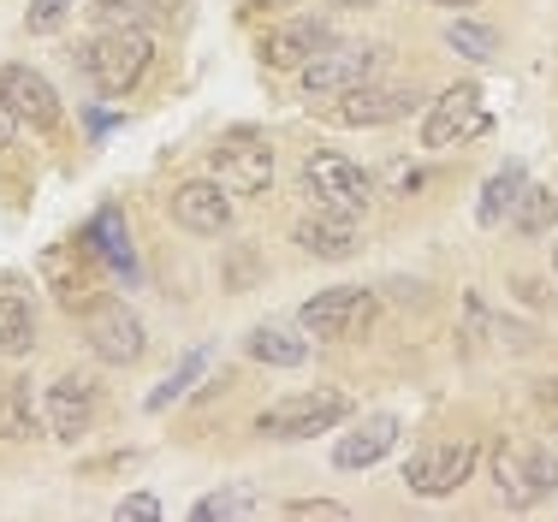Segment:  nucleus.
Wrapping results in <instances>:
<instances>
[{
	"label": "nucleus",
	"instance_id": "obj_10",
	"mask_svg": "<svg viewBox=\"0 0 558 522\" xmlns=\"http://www.w3.org/2000/svg\"><path fill=\"white\" fill-rule=\"evenodd\" d=\"M470 470H475L470 439H440V446H422L416 458L404 463V481L422 499H446V493H458L463 481H470Z\"/></svg>",
	"mask_w": 558,
	"mask_h": 522
},
{
	"label": "nucleus",
	"instance_id": "obj_35",
	"mask_svg": "<svg viewBox=\"0 0 558 522\" xmlns=\"http://www.w3.org/2000/svg\"><path fill=\"white\" fill-rule=\"evenodd\" d=\"M553 267H558V244H553Z\"/></svg>",
	"mask_w": 558,
	"mask_h": 522
},
{
	"label": "nucleus",
	"instance_id": "obj_5",
	"mask_svg": "<svg viewBox=\"0 0 558 522\" xmlns=\"http://www.w3.org/2000/svg\"><path fill=\"white\" fill-rule=\"evenodd\" d=\"M494 481H499V493H505L511 511H535V505L558 487V458L547 446H499Z\"/></svg>",
	"mask_w": 558,
	"mask_h": 522
},
{
	"label": "nucleus",
	"instance_id": "obj_19",
	"mask_svg": "<svg viewBox=\"0 0 558 522\" xmlns=\"http://www.w3.org/2000/svg\"><path fill=\"white\" fill-rule=\"evenodd\" d=\"M31 344H36V309H31V298L24 291H0V351L7 356H31Z\"/></svg>",
	"mask_w": 558,
	"mask_h": 522
},
{
	"label": "nucleus",
	"instance_id": "obj_14",
	"mask_svg": "<svg viewBox=\"0 0 558 522\" xmlns=\"http://www.w3.org/2000/svg\"><path fill=\"white\" fill-rule=\"evenodd\" d=\"M398 446V416H387V410H375V416H363L351 427V434L333 446V463L339 470H375L380 458Z\"/></svg>",
	"mask_w": 558,
	"mask_h": 522
},
{
	"label": "nucleus",
	"instance_id": "obj_7",
	"mask_svg": "<svg viewBox=\"0 0 558 522\" xmlns=\"http://www.w3.org/2000/svg\"><path fill=\"white\" fill-rule=\"evenodd\" d=\"M380 53L375 48H356V43H339V48H322L310 65H303V96L310 101H344L351 89H363L375 77Z\"/></svg>",
	"mask_w": 558,
	"mask_h": 522
},
{
	"label": "nucleus",
	"instance_id": "obj_9",
	"mask_svg": "<svg viewBox=\"0 0 558 522\" xmlns=\"http://www.w3.org/2000/svg\"><path fill=\"white\" fill-rule=\"evenodd\" d=\"M84 339H89V351H96L101 363L125 368V363H137V356H143V344H149V332H143V320L131 315L119 298H101L96 309L84 315Z\"/></svg>",
	"mask_w": 558,
	"mask_h": 522
},
{
	"label": "nucleus",
	"instance_id": "obj_16",
	"mask_svg": "<svg viewBox=\"0 0 558 522\" xmlns=\"http://www.w3.org/2000/svg\"><path fill=\"white\" fill-rule=\"evenodd\" d=\"M298 244L310 250V256H322V262H344L356 250V226H351V214L315 208V214L298 220Z\"/></svg>",
	"mask_w": 558,
	"mask_h": 522
},
{
	"label": "nucleus",
	"instance_id": "obj_4",
	"mask_svg": "<svg viewBox=\"0 0 558 522\" xmlns=\"http://www.w3.org/2000/svg\"><path fill=\"white\" fill-rule=\"evenodd\" d=\"M303 191L315 196V208H333V214H363L368 196H375V184H368V172L356 167V160H344L333 149H315L303 160Z\"/></svg>",
	"mask_w": 558,
	"mask_h": 522
},
{
	"label": "nucleus",
	"instance_id": "obj_11",
	"mask_svg": "<svg viewBox=\"0 0 558 522\" xmlns=\"http://www.w3.org/2000/svg\"><path fill=\"white\" fill-rule=\"evenodd\" d=\"M172 220L196 238H215V232H226V220H232V191H226L220 179L179 184V191H172Z\"/></svg>",
	"mask_w": 558,
	"mask_h": 522
},
{
	"label": "nucleus",
	"instance_id": "obj_21",
	"mask_svg": "<svg viewBox=\"0 0 558 522\" xmlns=\"http://www.w3.org/2000/svg\"><path fill=\"white\" fill-rule=\"evenodd\" d=\"M256 511H262V493L250 487V481H238V487H220V493H208V499H196L191 522H244Z\"/></svg>",
	"mask_w": 558,
	"mask_h": 522
},
{
	"label": "nucleus",
	"instance_id": "obj_15",
	"mask_svg": "<svg viewBox=\"0 0 558 522\" xmlns=\"http://www.w3.org/2000/svg\"><path fill=\"white\" fill-rule=\"evenodd\" d=\"M322 48H327V31L315 19H291V24H279V31L262 36V60H268L274 72H303Z\"/></svg>",
	"mask_w": 558,
	"mask_h": 522
},
{
	"label": "nucleus",
	"instance_id": "obj_2",
	"mask_svg": "<svg viewBox=\"0 0 558 522\" xmlns=\"http://www.w3.org/2000/svg\"><path fill=\"white\" fill-rule=\"evenodd\" d=\"M149 60H155V48H149V36L143 31H101L96 43L84 48V72L96 77V89L101 96H131V89L143 84V72H149Z\"/></svg>",
	"mask_w": 558,
	"mask_h": 522
},
{
	"label": "nucleus",
	"instance_id": "obj_6",
	"mask_svg": "<svg viewBox=\"0 0 558 522\" xmlns=\"http://www.w3.org/2000/svg\"><path fill=\"white\" fill-rule=\"evenodd\" d=\"M215 179L232 196L268 191V179H274V143L262 137V131H250V125L226 131V137L215 143Z\"/></svg>",
	"mask_w": 558,
	"mask_h": 522
},
{
	"label": "nucleus",
	"instance_id": "obj_34",
	"mask_svg": "<svg viewBox=\"0 0 558 522\" xmlns=\"http://www.w3.org/2000/svg\"><path fill=\"white\" fill-rule=\"evenodd\" d=\"M434 7H475V0H434Z\"/></svg>",
	"mask_w": 558,
	"mask_h": 522
},
{
	"label": "nucleus",
	"instance_id": "obj_17",
	"mask_svg": "<svg viewBox=\"0 0 558 522\" xmlns=\"http://www.w3.org/2000/svg\"><path fill=\"white\" fill-rule=\"evenodd\" d=\"M410 107H416L410 89H375V84H363V89H351V96L339 101V119H344V125H392V119H404Z\"/></svg>",
	"mask_w": 558,
	"mask_h": 522
},
{
	"label": "nucleus",
	"instance_id": "obj_3",
	"mask_svg": "<svg viewBox=\"0 0 558 522\" xmlns=\"http://www.w3.org/2000/svg\"><path fill=\"white\" fill-rule=\"evenodd\" d=\"M375 291L363 286H333V291H315L310 303L298 309V327L310 339H327V344H344V339H363L368 320H375Z\"/></svg>",
	"mask_w": 558,
	"mask_h": 522
},
{
	"label": "nucleus",
	"instance_id": "obj_24",
	"mask_svg": "<svg viewBox=\"0 0 558 522\" xmlns=\"http://www.w3.org/2000/svg\"><path fill=\"white\" fill-rule=\"evenodd\" d=\"M446 48L463 53V60H475V65H487L499 53V31L494 24H475V19H451L446 24Z\"/></svg>",
	"mask_w": 558,
	"mask_h": 522
},
{
	"label": "nucleus",
	"instance_id": "obj_27",
	"mask_svg": "<svg viewBox=\"0 0 558 522\" xmlns=\"http://www.w3.org/2000/svg\"><path fill=\"white\" fill-rule=\"evenodd\" d=\"M84 244H101V256L131 274V244H125V226H119V208H101V214H96V226H89Z\"/></svg>",
	"mask_w": 558,
	"mask_h": 522
},
{
	"label": "nucleus",
	"instance_id": "obj_18",
	"mask_svg": "<svg viewBox=\"0 0 558 522\" xmlns=\"http://www.w3.org/2000/svg\"><path fill=\"white\" fill-rule=\"evenodd\" d=\"M244 351L268 368H303L310 363V339H298L291 327H250Z\"/></svg>",
	"mask_w": 558,
	"mask_h": 522
},
{
	"label": "nucleus",
	"instance_id": "obj_1",
	"mask_svg": "<svg viewBox=\"0 0 558 522\" xmlns=\"http://www.w3.org/2000/svg\"><path fill=\"white\" fill-rule=\"evenodd\" d=\"M351 416V398L333 392V386H315V392H291L268 404L256 416V434L268 439H315V434H333V427Z\"/></svg>",
	"mask_w": 558,
	"mask_h": 522
},
{
	"label": "nucleus",
	"instance_id": "obj_20",
	"mask_svg": "<svg viewBox=\"0 0 558 522\" xmlns=\"http://www.w3.org/2000/svg\"><path fill=\"white\" fill-rule=\"evenodd\" d=\"M89 12H96L101 31H143V36L161 31V24L172 19V12H167V7H155V0H96Z\"/></svg>",
	"mask_w": 558,
	"mask_h": 522
},
{
	"label": "nucleus",
	"instance_id": "obj_8",
	"mask_svg": "<svg viewBox=\"0 0 558 522\" xmlns=\"http://www.w3.org/2000/svg\"><path fill=\"white\" fill-rule=\"evenodd\" d=\"M482 131H487L482 89L458 84L428 107V119H422V149H451V143H470V137H482Z\"/></svg>",
	"mask_w": 558,
	"mask_h": 522
},
{
	"label": "nucleus",
	"instance_id": "obj_13",
	"mask_svg": "<svg viewBox=\"0 0 558 522\" xmlns=\"http://www.w3.org/2000/svg\"><path fill=\"white\" fill-rule=\"evenodd\" d=\"M89 422H96V380L60 374V380L48 386V427H54V439L89 434Z\"/></svg>",
	"mask_w": 558,
	"mask_h": 522
},
{
	"label": "nucleus",
	"instance_id": "obj_31",
	"mask_svg": "<svg viewBox=\"0 0 558 522\" xmlns=\"http://www.w3.org/2000/svg\"><path fill=\"white\" fill-rule=\"evenodd\" d=\"M19 125H24V119L12 113V101H7V96H0V149H12V137H19Z\"/></svg>",
	"mask_w": 558,
	"mask_h": 522
},
{
	"label": "nucleus",
	"instance_id": "obj_29",
	"mask_svg": "<svg viewBox=\"0 0 558 522\" xmlns=\"http://www.w3.org/2000/svg\"><path fill=\"white\" fill-rule=\"evenodd\" d=\"M119 522H161V499L155 493H131V499H119Z\"/></svg>",
	"mask_w": 558,
	"mask_h": 522
},
{
	"label": "nucleus",
	"instance_id": "obj_23",
	"mask_svg": "<svg viewBox=\"0 0 558 522\" xmlns=\"http://www.w3.org/2000/svg\"><path fill=\"white\" fill-rule=\"evenodd\" d=\"M511 226L523 238L553 232V226H558V196L547 191V184H523V196H517V208H511Z\"/></svg>",
	"mask_w": 558,
	"mask_h": 522
},
{
	"label": "nucleus",
	"instance_id": "obj_32",
	"mask_svg": "<svg viewBox=\"0 0 558 522\" xmlns=\"http://www.w3.org/2000/svg\"><path fill=\"white\" fill-rule=\"evenodd\" d=\"M333 7H375V0H333Z\"/></svg>",
	"mask_w": 558,
	"mask_h": 522
},
{
	"label": "nucleus",
	"instance_id": "obj_28",
	"mask_svg": "<svg viewBox=\"0 0 558 522\" xmlns=\"http://www.w3.org/2000/svg\"><path fill=\"white\" fill-rule=\"evenodd\" d=\"M72 7H77V0H31V12H24V31H31V36H54Z\"/></svg>",
	"mask_w": 558,
	"mask_h": 522
},
{
	"label": "nucleus",
	"instance_id": "obj_33",
	"mask_svg": "<svg viewBox=\"0 0 558 522\" xmlns=\"http://www.w3.org/2000/svg\"><path fill=\"white\" fill-rule=\"evenodd\" d=\"M250 7H291V0H250Z\"/></svg>",
	"mask_w": 558,
	"mask_h": 522
},
{
	"label": "nucleus",
	"instance_id": "obj_26",
	"mask_svg": "<svg viewBox=\"0 0 558 522\" xmlns=\"http://www.w3.org/2000/svg\"><path fill=\"white\" fill-rule=\"evenodd\" d=\"M203 368H208V351H191V356H184V363L172 368L167 380H161V386H155V392H149V410H155V416H161L167 404H179V398H184V392H191V386H196V374H203Z\"/></svg>",
	"mask_w": 558,
	"mask_h": 522
},
{
	"label": "nucleus",
	"instance_id": "obj_30",
	"mask_svg": "<svg viewBox=\"0 0 558 522\" xmlns=\"http://www.w3.org/2000/svg\"><path fill=\"white\" fill-rule=\"evenodd\" d=\"M286 517H322V522H344V505L333 499H291Z\"/></svg>",
	"mask_w": 558,
	"mask_h": 522
},
{
	"label": "nucleus",
	"instance_id": "obj_22",
	"mask_svg": "<svg viewBox=\"0 0 558 522\" xmlns=\"http://www.w3.org/2000/svg\"><path fill=\"white\" fill-rule=\"evenodd\" d=\"M523 167H505V172H494V179L482 184V203H475V220L482 226H499V220H511V208H517V196H523Z\"/></svg>",
	"mask_w": 558,
	"mask_h": 522
},
{
	"label": "nucleus",
	"instance_id": "obj_12",
	"mask_svg": "<svg viewBox=\"0 0 558 522\" xmlns=\"http://www.w3.org/2000/svg\"><path fill=\"white\" fill-rule=\"evenodd\" d=\"M0 96L12 101V113H19L31 131H54L60 125L54 84H48L43 72H31V65H0Z\"/></svg>",
	"mask_w": 558,
	"mask_h": 522
},
{
	"label": "nucleus",
	"instance_id": "obj_25",
	"mask_svg": "<svg viewBox=\"0 0 558 522\" xmlns=\"http://www.w3.org/2000/svg\"><path fill=\"white\" fill-rule=\"evenodd\" d=\"M31 434H36L31 380H7V392H0V439H31Z\"/></svg>",
	"mask_w": 558,
	"mask_h": 522
}]
</instances>
